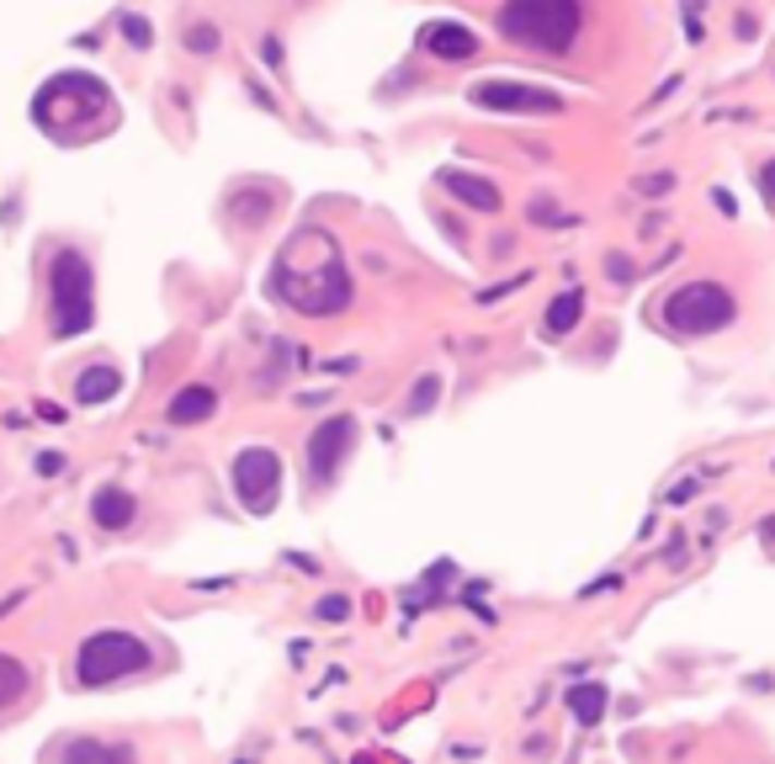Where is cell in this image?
I'll return each mask as SVG.
<instances>
[{"label":"cell","mask_w":775,"mask_h":764,"mask_svg":"<svg viewBox=\"0 0 775 764\" xmlns=\"http://www.w3.org/2000/svg\"><path fill=\"white\" fill-rule=\"evenodd\" d=\"M579 319H584V292L569 287L564 298H553V308H547V329H553V335H569Z\"/></svg>","instance_id":"e0dca14e"},{"label":"cell","mask_w":775,"mask_h":764,"mask_svg":"<svg viewBox=\"0 0 775 764\" xmlns=\"http://www.w3.org/2000/svg\"><path fill=\"white\" fill-rule=\"evenodd\" d=\"M319 616H325V621H346V616H351V601H346V595H325V601H319Z\"/></svg>","instance_id":"ffe728a7"},{"label":"cell","mask_w":775,"mask_h":764,"mask_svg":"<svg viewBox=\"0 0 775 764\" xmlns=\"http://www.w3.org/2000/svg\"><path fill=\"white\" fill-rule=\"evenodd\" d=\"M351 446H356V420H351V414L325 420V425L314 430V441H308V483L329 488L335 473H340V462L351 457Z\"/></svg>","instance_id":"ba28073f"},{"label":"cell","mask_w":775,"mask_h":764,"mask_svg":"<svg viewBox=\"0 0 775 764\" xmlns=\"http://www.w3.org/2000/svg\"><path fill=\"white\" fill-rule=\"evenodd\" d=\"M584 22L579 0H505L499 5V33L516 48H536V53H569Z\"/></svg>","instance_id":"6da1fadb"},{"label":"cell","mask_w":775,"mask_h":764,"mask_svg":"<svg viewBox=\"0 0 775 764\" xmlns=\"http://www.w3.org/2000/svg\"><path fill=\"white\" fill-rule=\"evenodd\" d=\"M96 319V277L81 250H59L48 260V324L59 340L85 335Z\"/></svg>","instance_id":"7a4b0ae2"},{"label":"cell","mask_w":775,"mask_h":764,"mask_svg":"<svg viewBox=\"0 0 775 764\" xmlns=\"http://www.w3.org/2000/svg\"><path fill=\"white\" fill-rule=\"evenodd\" d=\"M473 48H479V38H473L468 27H457V22H436V27H425V53H436V59H447V64L473 59Z\"/></svg>","instance_id":"30bf717a"},{"label":"cell","mask_w":775,"mask_h":764,"mask_svg":"<svg viewBox=\"0 0 775 764\" xmlns=\"http://www.w3.org/2000/svg\"><path fill=\"white\" fill-rule=\"evenodd\" d=\"M213 409H218V393H213V388H181V393L170 399V409H165V420H170V425H197Z\"/></svg>","instance_id":"4fadbf2b"},{"label":"cell","mask_w":775,"mask_h":764,"mask_svg":"<svg viewBox=\"0 0 775 764\" xmlns=\"http://www.w3.org/2000/svg\"><path fill=\"white\" fill-rule=\"evenodd\" d=\"M436 393H441V377H420V383H414V393H409V414H425V409H431V403H436Z\"/></svg>","instance_id":"d6986e66"},{"label":"cell","mask_w":775,"mask_h":764,"mask_svg":"<svg viewBox=\"0 0 775 764\" xmlns=\"http://www.w3.org/2000/svg\"><path fill=\"white\" fill-rule=\"evenodd\" d=\"M569 712L579 727H595L606 712V684H569Z\"/></svg>","instance_id":"2e32d148"},{"label":"cell","mask_w":775,"mask_h":764,"mask_svg":"<svg viewBox=\"0 0 775 764\" xmlns=\"http://www.w3.org/2000/svg\"><path fill=\"white\" fill-rule=\"evenodd\" d=\"M229 483H234V494L250 516H271V505L282 494V457L271 446H245L229 468Z\"/></svg>","instance_id":"52a82bcc"},{"label":"cell","mask_w":775,"mask_h":764,"mask_svg":"<svg viewBox=\"0 0 775 764\" xmlns=\"http://www.w3.org/2000/svg\"><path fill=\"white\" fill-rule=\"evenodd\" d=\"M760 181H765V197H771V207H775V160L765 165V175H760Z\"/></svg>","instance_id":"603a6c76"},{"label":"cell","mask_w":775,"mask_h":764,"mask_svg":"<svg viewBox=\"0 0 775 764\" xmlns=\"http://www.w3.org/2000/svg\"><path fill=\"white\" fill-rule=\"evenodd\" d=\"M27 684H33V675L11 653H0V712H16L27 701Z\"/></svg>","instance_id":"9a60e30c"},{"label":"cell","mask_w":775,"mask_h":764,"mask_svg":"<svg viewBox=\"0 0 775 764\" xmlns=\"http://www.w3.org/2000/svg\"><path fill=\"white\" fill-rule=\"evenodd\" d=\"M266 287H271L277 298H287L298 314H335V308H346V298H351V277H346L340 260H319V277H308L292 255H282L277 277Z\"/></svg>","instance_id":"3957f363"},{"label":"cell","mask_w":775,"mask_h":764,"mask_svg":"<svg viewBox=\"0 0 775 764\" xmlns=\"http://www.w3.org/2000/svg\"><path fill=\"white\" fill-rule=\"evenodd\" d=\"M213 43H218L213 27H192V48H197V53H213Z\"/></svg>","instance_id":"7402d4cb"},{"label":"cell","mask_w":775,"mask_h":764,"mask_svg":"<svg viewBox=\"0 0 775 764\" xmlns=\"http://www.w3.org/2000/svg\"><path fill=\"white\" fill-rule=\"evenodd\" d=\"M123 33H128L133 48H149V38H155V33H149V22H138V16H123Z\"/></svg>","instance_id":"44dd1931"},{"label":"cell","mask_w":775,"mask_h":764,"mask_svg":"<svg viewBox=\"0 0 775 764\" xmlns=\"http://www.w3.org/2000/svg\"><path fill=\"white\" fill-rule=\"evenodd\" d=\"M33 112H38V122L53 128V133H75V128H85L90 118L107 112V85L96 81V75H59V81L43 85Z\"/></svg>","instance_id":"5b68a950"},{"label":"cell","mask_w":775,"mask_h":764,"mask_svg":"<svg viewBox=\"0 0 775 764\" xmlns=\"http://www.w3.org/2000/svg\"><path fill=\"white\" fill-rule=\"evenodd\" d=\"M473 101L489 107V112H564V96H558V90L521 85V81H479L473 85Z\"/></svg>","instance_id":"9c48e42d"},{"label":"cell","mask_w":775,"mask_h":764,"mask_svg":"<svg viewBox=\"0 0 775 764\" xmlns=\"http://www.w3.org/2000/svg\"><path fill=\"white\" fill-rule=\"evenodd\" d=\"M138 669H149V647H144V638H133V632H90L81 643V653H75L81 690H101V684L138 675Z\"/></svg>","instance_id":"277c9868"},{"label":"cell","mask_w":775,"mask_h":764,"mask_svg":"<svg viewBox=\"0 0 775 764\" xmlns=\"http://www.w3.org/2000/svg\"><path fill=\"white\" fill-rule=\"evenodd\" d=\"M118 388H123V372H118V366H85L81 377H75V399L81 403L118 399Z\"/></svg>","instance_id":"5bb4252c"},{"label":"cell","mask_w":775,"mask_h":764,"mask_svg":"<svg viewBox=\"0 0 775 764\" xmlns=\"http://www.w3.org/2000/svg\"><path fill=\"white\" fill-rule=\"evenodd\" d=\"M90 516H96V525L101 531H123V525H133V516H138V505H133V494L128 488H101L96 499H90Z\"/></svg>","instance_id":"8fae6325"},{"label":"cell","mask_w":775,"mask_h":764,"mask_svg":"<svg viewBox=\"0 0 775 764\" xmlns=\"http://www.w3.org/2000/svg\"><path fill=\"white\" fill-rule=\"evenodd\" d=\"M53 754L59 760H128V743H90V738H81V743H59Z\"/></svg>","instance_id":"ac0fdd59"},{"label":"cell","mask_w":775,"mask_h":764,"mask_svg":"<svg viewBox=\"0 0 775 764\" xmlns=\"http://www.w3.org/2000/svg\"><path fill=\"white\" fill-rule=\"evenodd\" d=\"M441 186H447L451 197H462L473 213H499V192H494L489 181H473L468 170H441Z\"/></svg>","instance_id":"7c38bea8"},{"label":"cell","mask_w":775,"mask_h":764,"mask_svg":"<svg viewBox=\"0 0 775 764\" xmlns=\"http://www.w3.org/2000/svg\"><path fill=\"white\" fill-rule=\"evenodd\" d=\"M738 319L734 292L723 282H686L664 298V324L680 335H717Z\"/></svg>","instance_id":"8992f818"}]
</instances>
